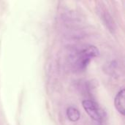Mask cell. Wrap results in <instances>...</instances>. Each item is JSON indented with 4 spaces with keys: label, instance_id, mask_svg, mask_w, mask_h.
<instances>
[{
    "label": "cell",
    "instance_id": "1",
    "mask_svg": "<svg viewBox=\"0 0 125 125\" xmlns=\"http://www.w3.org/2000/svg\"><path fill=\"white\" fill-rule=\"evenodd\" d=\"M100 51L94 45H89L81 49L73 56V64L79 70H83L86 68L90 61L99 56Z\"/></svg>",
    "mask_w": 125,
    "mask_h": 125
},
{
    "label": "cell",
    "instance_id": "2",
    "mask_svg": "<svg viewBox=\"0 0 125 125\" xmlns=\"http://www.w3.org/2000/svg\"><path fill=\"white\" fill-rule=\"evenodd\" d=\"M82 105L86 114L93 120L97 122H100L103 119V112L95 102L92 100H86L83 101Z\"/></svg>",
    "mask_w": 125,
    "mask_h": 125
},
{
    "label": "cell",
    "instance_id": "5",
    "mask_svg": "<svg viewBox=\"0 0 125 125\" xmlns=\"http://www.w3.org/2000/svg\"><path fill=\"white\" fill-rule=\"evenodd\" d=\"M67 116L70 121L75 122L80 119L81 113L77 108L71 106V107H69L67 110Z\"/></svg>",
    "mask_w": 125,
    "mask_h": 125
},
{
    "label": "cell",
    "instance_id": "3",
    "mask_svg": "<svg viewBox=\"0 0 125 125\" xmlns=\"http://www.w3.org/2000/svg\"><path fill=\"white\" fill-rule=\"evenodd\" d=\"M100 12L101 18L103 19L105 25L107 26V28L108 29V30L111 32L114 33L115 30H116V25H115V22H114L112 16L111 15V14L108 12V11H107L105 9H101Z\"/></svg>",
    "mask_w": 125,
    "mask_h": 125
},
{
    "label": "cell",
    "instance_id": "4",
    "mask_svg": "<svg viewBox=\"0 0 125 125\" xmlns=\"http://www.w3.org/2000/svg\"><path fill=\"white\" fill-rule=\"evenodd\" d=\"M114 104L116 110L122 115L125 116V89H122L121 91L118 92L116 94L115 100H114Z\"/></svg>",
    "mask_w": 125,
    "mask_h": 125
}]
</instances>
